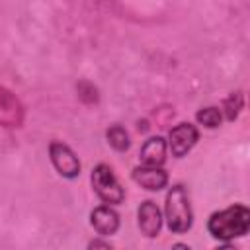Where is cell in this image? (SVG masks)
I'll list each match as a JSON object with an SVG mask.
<instances>
[{
	"instance_id": "1",
	"label": "cell",
	"mask_w": 250,
	"mask_h": 250,
	"mask_svg": "<svg viewBox=\"0 0 250 250\" xmlns=\"http://www.w3.org/2000/svg\"><path fill=\"white\" fill-rule=\"evenodd\" d=\"M207 229L211 236L219 240H230L242 236L250 229V211L244 205H232L223 211H217L209 217Z\"/></svg>"
},
{
	"instance_id": "12",
	"label": "cell",
	"mask_w": 250,
	"mask_h": 250,
	"mask_svg": "<svg viewBox=\"0 0 250 250\" xmlns=\"http://www.w3.org/2000/svg\"><path fill=\"white\" fill-rule=\"evenodd\" d=\"M197 121L201 123V125H205L207 129H215V127H219L221 125V121H223V115H221V109L219 107H203V109H199L197 111Z\"/></svg>"
},
{
	"instance_id": "4",
	"label": "cell",
	"mask_w": 250,
	"mask_h": 250,
	"mask_svg": "<svg viewBox=\"0 0 250 250\" xmlns=\"http://www.w3.org/2000/svg\"><path fill=\"white\" fill-rule=\"evenodd\" d=\"M49 156H51V162H53L55 170L61 176L76 178L80 174V160L68 145H64L61 141H53L49 145Z\"/></svg>"
},
{
	"instance_id": "7",
	"label": "cell",
	"mask_w": 250,
	"mask_h": 250,
	"mask_svg": "<svg viewBox=\"0 0 250 250\" xmlns=\"http://www.w3.org/2000/svg\"><path fill=\"white\" fill-rule=\"evenodd\" d=\"M133 180L148 191H158L168 184V174L160 166H145L143 164L133 170Z\"/></svg>"
},
{
	"instance_id": "10",
	"label": "cell",
	"mask_w": 250,
	"mask_h": 250,
	"mask_svg": "<svg viewBox=\"0 0 250 250\" xmlns=\"http://www.w3.org/2000/svg\"><path fill=\"white\" fill-rule=\"evenodd\" d=\"M139 158L145 166H162L164 160H166V143H164V139L162 137H150L148 141H145Z\"/></svg>"
},
{
	"instance_id": "16",
	"label": "cell",
	"mask_w": 250,
	"mask_h": 250,
	"mask_svg": "<svg viewBox=\"0 0 250 250\" xmlns=\"http://www.w3.org/2000/svg\"><path fill=\"white\" fill-rule=\"evenodd\" d=\"M146 129H148V125H146V121H143V123L139 121V131H146Z\"/></svg>"
},
{
	"instance_id": "14",
	"label": "cell",
	"mask_w": 250,
	"mask_h": 250,
	"mask_svg": "<svg viewBox=\"0 0 250 250\" xmlns=\"http://www.w3.org/2000/svg\"><path fill=\"white\" fill-rule=\"evenodd\" d=\"M76 90H78V98L82 102H86V104H96L98 102V90H96V86L92 82L82 80V82H78Z\"/></svg>"
},
{
	"instance_id": "6",
	"label": "cell",
	"mask_w": 250,
	"mask_h": 250,
	"mask_svg": "<svg viewBox=\"0 0 250 250\" xmlns=\"http://www.w3.org/2000/svg\"><path fill=\"white\" fill-rule=\"evenodd\" d=\"M199 133L191 123H180L174 129H170V137H168V145L170 150L176 158H182L184 154H188L193 145L197 143Z\"/></svg>"
},
{
	"instance_id": "15",
	"label": "cell",
	"mask_w": 250,
	"mask_h": 250,
	"mask_svg": "<svg viewBox=\"0 0 250 250\" xmlns=\"http://www.w3.org/2000/svg\"><path fill=\"white\" fill-rule=\"evenodd\" d=\"M90 248H111V244L109 242H102V240H92Z\"/></svg>"
},
{
	"instance_id": "5",
	"label": "cell",
	"mask_w": 250,
	"mask_h": 250,
	"mask_svg": "<svg viewBox=\"0 0 250 250\" xmlns=\"http://www.w3.org/2000/svg\"><path fill=\"white\" fill-rule=\"evenodd\" d=\"M23 123V105L14 92L0 86V125L8 129L21 127Z\"/></svg>"
},
{
	"instance_id": "13",
	"label": "cell",
	"mask_w": 250,
	"mask_h": 250,
	"mask_svg": "<svg viewBox=\"0 0 250 250\" xmlns=\"http://www.w3.org/2000/svg\"><path fill=\"white\" fill-rule=\"evenodd\" d=\"M223 107H225V115H227V119H230V121H232V119L238 115L240 107H242V94H240V92L230 94V96L225 100Z\"/></svg>"
},
{
	"instance_id": "11",
	"label": "cell",
	"mask_w": 250,
	"mask_h": 250,
	"mask_svg": "<svg viewBox=\"0 0 250 250\" xmlns=\"http://www.w3.org/2000/svg\"><path fill=\"white\" fill-rule=\"evenodd\" d=\"M105 139H107V143H109L115 150H119V152H123V150L129 148V135H127V131H125L121 125H111V127L105 131Z\"/></svg>"
},
{
	"instance_id": "2",
	"label": "cell",
	"mask_w": 250,
	"mask_h": 250,
	"mask_svg": "<svg viewBox=\"0 0 250 250\" xmlns=\"http://www.w3.org/2000/svg\"><path fill=\"white\" fill-rule=\"evenodd\" d=\"M166 223L172 232H186L191 229L193 215L188 193L182 186H174L166 193Z\"/></svg>"
},
{
	"instance_id": "8",
	"label": "cell",
	"mask_w": 250,
	"mask_h": 250,
	"mask_svg": "<svg viewBox=\"0 0 250 250\" xmlns=\"http://www.w3.org/2000/svg\"><path fill=\"white\" fill-rule=\"evenodd\" d=\"M137 215H139V229L143 230V234L148 238L156 236L160 227H162V217H160V209L156 207V203L154 201H143Z\"/></svg>"
},
{
	"instance_id": "9",
	"label": "cell",
	"mask_w": 250,
	"mask_h": 250,
	"mask_svg": "<svg viewBox=\"0 0 250 250\" xmlns=\"http://www.w3.org/2000/svg\"><path fill=\"white\" fill-rule=\"evenodd\" d=\"M90 223L102 236H107V234H113L119 229V215L109 205H100L92 211Z\"/></svg>"
},
{
	"instance_id": "3",
	"label": "cell",
	"mask_w": 250,
	"mask_h": 250,
	"mask_svg": "<svg viewBox=\"0 0 250 250\" xmlns=\"http://www.w3.org/2000/svg\"><path fill=\"white\" fill-rule=\"evenodd\" d=\"M92 188L98 197L107 205H119L125 197L121 184L117 182L113 170L107 164H98L92 170Z\"/></svg>"
}]
</instances>
